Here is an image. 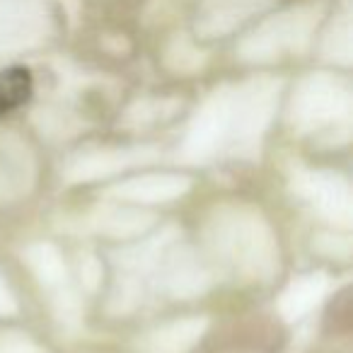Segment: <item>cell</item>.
Here are the masks:
<instances>
[{"label": "cell", "instance_id": "cell-1", "mask_svg": "<svg viewBox=\"0 0 353 353\" xmlns=\"http://www.w3.org/2000/svg\"><path fill=\"white\" fill-rule=\"evenodd\" d=\"M32 90H34V80L27 68L12 65V68L3 70L0 73V117H6L30 102Z\"/></svg>", "mask_w": 353, "mask_h": 353}]
</instances>
